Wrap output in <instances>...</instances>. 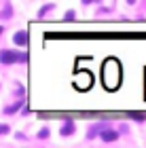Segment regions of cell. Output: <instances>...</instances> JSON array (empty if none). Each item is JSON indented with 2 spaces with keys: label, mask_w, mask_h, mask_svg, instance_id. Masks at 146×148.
Returning a JSON list of instances; mask_svg holds the SVG:
<instances>
[{
  "label": "cell",
  "mask_w": 146,
  "mask_h": 148,
  "mask_svg": "<svg viewBox=\"0 0 146 148\" xmlns=\"http://www.w3.org/2000/svg\"><path fill=\"white\" fill-rule=\"evenodd\" d=\"M2 32H4V28H2V25H0V34H2Z\"/></svg>",
  "instance_id": "cell-14"
},
{
  "label": "cell",
  "mask_w": 146,
  "mask_h": 148,
  "mask_svg": "<svg viewBox=\"0 0 146 148\" xmlns=\"http://www.w3.org/2000/svg\"><path fill=\"white\" fill-rule=\"evenodd\" d=\"M23 106V99H19L17 104H13V106H9V108H4V114H13V112H17L19 108Z\"/></svg>",
  "instance_id": "cell-5"
},
{
  "label": "cell",
  "mask_w": 146,
  "mask_h": 148,
  "mask_svg": "<svg viewBox=\"0 0 146 148\" xmlns=\"http://www.w3.org/2000/svg\"><path fill=\"white\" fill-rule=\"evenodd\" d=\"M125 2H127V4H136V0H125Z\"/></svg>",
  "instance_id": "cell-13"
},
{
  "label": "cell",
  "mask_w": 146,
  "mask_h": 148,
  "mask_svg": "<svg viewBox=\"0 0 146 148\" xmlns=\"http://www.w3.org/2000/svg\"><path fill=\"white\" fill-rule=\"evenodd\" d=\"M28 64V53H19L11 49H0V64L11 66V64Z\"/></svg>",
  "instance_id": "cell-1"
},
{
  "label": "cell",
  "mask_w": 146,
  "mask_h": 148,
  "mask_svg": "<svg viewBox=\"0 0 146 148\" xmlns=\"http://www.w3.org/2000/svg\"><path fill=\"white\" fill-rule=\"evenodd\" d=\"M38 138H40V140L49 138V129H47V127H42V129H40V133H38Z\"/></svg>",
  "instance_id": "cell-9"
},
{
  "label": "cell",
  "mask_w": 146,
  "mask_h": 148,
  "mask_svg": "<svg viewBox=\"0 0 146 148\" xmlns=\"http://www.w3.org/2000/svg\"><path fill=\"white\" fill-rule=\"evenodd\" d=\"M97 136L102 138L104 142H117V140H119V131H114V129H104V127H102Z\"/></svg>",
  "instance_id": "cell-2"
},
{
  "label": "cell",
  "mask_w": 146,
  "mask_h": 148,
  "mask_svg": "<svg viewBox=\"0 0 146 148\" xmlns=\"http://www.w3.org/2000/svg\"><path fill=\"white\" fill-rule=\"evenodd\" d=\"M102 127H104V125H93V127H91V131H89V136H87V138H89V140H91V138H95L97 133H99V129H102Z\"/></svg>",
  "instance_id": "cell-7"
},
{
  "label": "cell",
  "mask_w": 146,
  "mask_h": 148,
  "mask_svg": "<svg viewBox=\"0 0 146 148\" xmlns=\"http://www.w3.org/2000/svg\"><path fill=\"white\" fill-rule=\"evenodd\" d=\"M13 9H11V4H6V9H4V13H0V19H9L13 13H11Z\"/></svg>",
  "instance_id": "cell-8"
},
{
  "label": "cell",
  "mask_w": 146,
  "mask_h": 148,
  "mask_svg": "<svg viewBox=\"0 0 146 148\" xmlns=\"http://www.w3.org/2000/svg\"><path fill=\"white\" fill-rule=\"evenodd\" d=\"M53 9H55V4H53V2H51V4H45L42 9L38 11V17H45V15H47L49 11H53Z\"/></svg>",
  "instance_id": "cell-6"
},
{
  "label": "cell",
  "mask_w": 146,
  "mask_h": 148,
  "mask_svg": "<svg viewBox=\"0 0 146 148\" xmlns=\"http://www.w3.org/2000/svg\"><path fill=\"white\" fill-rule=\"evenodd\" d=\"M74 17H76V15H74V11H68V13L64 15V19H66V21H72Z\"/></svg>",
  "instance_id": "cell-10"
},
{
  "label": "cell",
  "mask_w": 146,
  "mask_h": 148,
  "mask_svg": "<svg viewBox=\"0 0 146 148\" xmlns=\"http://www.w3.org/2000/svg\"><path fill=\"white\" fill-rule=\"evenodd\" d=\"M62 136H72V133H74V123H72V121H66V123L62 125Z\"/></svg>",
  "instance_id": "cell-4"
},
{
  "label": "cell",
  "mask_w": 146,
  "mask_h": 148,
  "mask_svg": "<svg viewBox=\"0 0 146 148\" xmlns=\"http://www.w3.org/2000/svg\"><path fill=\"white\" fill-rule=\"evenodd\" d=\"M13 42H15L17 47H25L28 45V32L25 30H19L15 36H13Z\"/></svg>",
  "instance_id": "cell-3"
},
{
  "label": "cell",
  "mask_w": 146,
  "mask_h": 148,
  "mask_svg": "<svg viewBox=\"0 0 146 148\" xmlns=\"http://www.w3.org/2000/svg\"><path fill=\"white\" fill-rule=\"evenodd\" d=\"M11 129H9V125H0V136H6Z\"/></svg>",
  "instance_id": "cell-11"
},
{
  "label": "cell",
  "mask_w": 146,
  "mask_h": 148,
  "mask_svg": "<svg viewBox=\"0 0 146 148\" xmlns=\"http://www.w3.org/2000/svg\"><path fill=\"white\" fill-rule=\"evenodd\" d=\"M91 2H97V0H83V4H91Z\"/></svg>",
  "instance_id": "cell-12"
}]
</instances>
